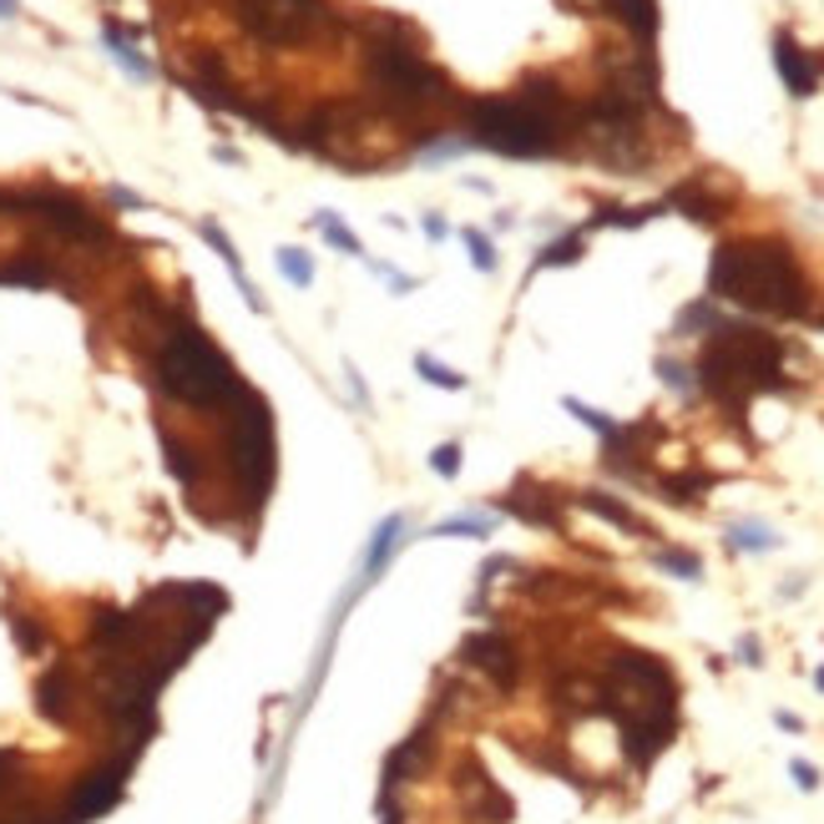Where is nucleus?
Segmentation results:
<instances>
[{"instance_id":"1","label":"nucleus","mask_w":824,"mask_h":824,"mask_svg":"<svg viewBox=\"0 0 824 824\" xmlns=\"http://www.w3.org/2000/svg\"><path fill=\"white\" fill-rule=\"evenodd\" d=\"M708 294L743 304L753 314H774V319H804L814 304V288L804 278L800 258L779 239L723 243L708 263Z\"/></svg>"},{"instance_id":"2","label":"nucleus","mask_w":824,"mask_h":824,"mask_svg":"<svg viewBox=\"0 0 824 824\" xmlns=\"http://www.w3.org/2000/svg\"><path fill=\"white\" fill-rule=\"evenodd\" d=\"M567 96L557 82H531L511 96H486L471 107V137L490 152H506V157H547L562 147V131H567Z\"/></svg>"},{"instance_id":"3","label":"nucleus","mask_w":824,"mask_h":824,"mask_svg":"<svg viewBox=\"0 0 824 824\" xmlns=\"http://www.w3.org/2000/svg\"><path fill=\"white\" fill-rule=\"evenodd\" d=\"M708 349L698 359L704 390L723 405H743L764 390H784V345L753 324H714Z\"/></svg>"},{"instance_id":"4","label":"nucleus","mask_w":824,"mask_h":824,"mask_svg":"<svg viewBox=\"0 0 824 824\" xmlns=\"http://www.w3.org/2000/svg\"><path fill=\"white\" fill-rule=\"evenodd\" d=\"M157 384L192 410H223L233 405L249 384L239 380L233 359L192 324H172L162 349H157Z\"/></svg>"},{"instance_id":"5","label":"nucleus","mask_w":824,"mask_h":824,"mask_svg":"<svg viewBox=\"0 0 824 824\" xmlns=\"http://www.w3.org/2000/svg\"><path fill=\"white\" fill-rule=\"evenodd\" d=\"M228 466L243 480V496L253 506L274 486V410L253 390H243L228 415Z\"/></svg>"},{"instance_id":"6","label":"nucleus","mask_w":824,"mask_h":824,"mask_svg":"<svg viewBox=\"0 0 824 824\" xmlns=\"http://www.w3.org/2000/svg\"><path fill=\"white\" fill-rule=\"evenodd\" d=\"M365 61H370V82L380 86L384 96H390L394 107H420V102H431L435 92V72H431V61L420 56V51L400 46V41L390 36H374L370 51H365Z\"/></svg>"},{"instance_id":"7","label":"nucleus","mask_w":824,"mask_h":824,"mask_svg":"<svg viewBox=\"0 0 824 824\" xmlns=\"http://www.w3.org/2000/svg\"><path fill=\"white\" fill-rule=\"evenodd\" d=\"M239 21L263 46H299L324 25V0H239Z\"/></svg>"},{"instance_id":"8","label":"nucleus","mask_w":824,"mask_h":824,"mask_svg":"<svg viewBox=\"0 0 824 824\" xmlns=\"http://www.w3.org/2000/svg\"><path fill=\"white\" fill-rule=\"evenodd\" d=\"M127 769H131V759L122 753L117 764H107V769H92V774H82V784L72 789V804H66V824H86V820H96V814H107L112 804L122 800V784H127Z\"/></svg>"},{"instance_id":"9","label":"nucleus","mask_w":824,"mask_h":824,"mask_svg":"<svg viewBox=\"0 0 824 824\" xmlns=\"http://www.w3.org/2000/svg\"><path fill=\"white\" fill-rule=\"evenodd\" d=\"M466 663L471 668H480L496 688H511L516 683V647L506 643L501 633H476L466 643Z\"/></svg>"},{"instance_id":"10","label":"nucleus","mask_w":824,"mask_h":824,"mask_svg":"<svg viewBox=\"0 0 824 824\" xmlns=\"http://www.w3.org/2000/svg\"><path fill=\"white\" fill-rule=\"evenodd\" d=\"M31 203H36L41 218H46L56 233H66V239H102V223H96L76 198H66V192H41V198H31Z\"/></svg>"},{"instance_id":"11","label":"nucleus","mask_w":824,"mask_h":824,"mask_svg":"<svg viewBox=\"0 0 824 824\" xmlns=\"http://www.w3.org/2000/svg\"><path fill=\"white\" fill-rule=\"evenodd\" d=\"M36 708H41V718H51V723H72L76 718V683H72V668H66V663H56V668L41 673Z\"/></svg>"},{"instance_id":"12","label":"nucleus","mask_w":824,"mask_h":824,"mask_svg":"<svg viewBox=\"0 0 824 824\" xmlns=\"http://www.w3.org/2000/svg\"><path fill=\"white\" fill-rule=\"evenodd\" d=\"M774 66H779V76H784V86H789L794 96H814V86H820V72H814L810 51H804L800 41L789 36V31H779V36H774Z\"/></svg>"},{"instance_id":"13","label":"nucleus","mask_w":824,"mask_h":824,"mask_svg":"<svg viewBox=\"0 0 824 824\" xmlns=\"http://www.w3.org/2000/svg\"><path fill=\"white\" fill-rule=\"evenodd\" d=\"M400 541H405V521H400V516H384V521L374 526L370 551H365V572H359V582H365V587L380 582V572L390 567V557L400 551Z\"/></svg>"},{"instance_id":"14","label":"nucleus","mask_w":824,"mask_h":824,"mask_svg":"<svg viewBox=\"0 0 824 824\" xmlns=\"http://www.w3.org/2000/svg\"><path fill=\"white\" fill-rule=\"evenodd\" d=\"M203 239L213 243V253L228 263V274L239 278V294L249 299V309H258V314H263V299H258V288H253V278L243 274V258H239V249H233V239H228V233H223L218 223H203Z\"/></svg>"},{"instance_id":"15","label":"nucleus","mask_w":824,"mask_h":824,"mask_svg":"<svg viewBox=\"0 0 824 824\" xmlns=\"http://www.w3.org/2000/svg\"><path fill=\"white\" fill-rule=\"evenodd\" d=\"M729 547L733 551H774L779 537H774V526H764V521H733L729 526Z\"/></svg>"},{"instance_id":"16","label":"nucleus","mask_w":824,"mask_h":824,"mask_svg":"<svg viewBox=\"0 0 824 824\" xmlns=\"http://www.w3.org/2000/svg\"><path fill=\"white\" fill-rule=\"evenodd\" d=\"M612 11H617L622 25H633L637 36H653L657 31V0H608Z\"/></svg>"},{"instance_id":"17","label":"nucleus","mask_w":824,"mask_h":824,"mask_svg":"<svg viewBox=\"0 0 824 824\" xmlns=\"http://www.w3.org/2000/svg\"><path fill=\"white\" fill-rule=\"evenodd\" d=\"M582 501H587V511L608 516V521H612V526H622V531H643V521H637V516L627 511V506H622V501H612V496H602V490H587Z\"/></svg>"},{"instance_id":"18","label":"nucleus","mask_w":824,"mask_h":824,"mask_svg":"<svg viewBox=\"0 0 824 824\" xmlns=\"http://www.w3.org/2000/svg\"><path fill=\"white\" fill-rule=\"evenodd\" d=\"M107 46H112V56H117L131 76H137V82H147V76H152V61H142V56H137V46H131L127 36H122L117 25H107Z\"/></svg>"},{"instance_id":"19","label":"nucleus","mask_w":824,"mask_h":824,"mask_svg":"<svg viewBox=\"0 0 824 824\" xmlns=\"http://www.w3.org/2000/svg\"><path fill=\"white\" fill-rule=\"evenodd\" d=\"M314 223H319V233H324V239H329V243H335L339 253H349V258H365V243H359L345 223H335V218H329V213H319V218H314Z\"/></svg>"},{"instance_id":"20","label":"nucleus","mask_w":824,"mask_h":824,"mask_svg":"<svg viewBox=\"0 0 824 824\" xmlns=\"http://www.w3.org/2000/svg\"><path fill=\"white\" fill-rule=\"evenodd\" d=\"M278 268H284V278L294 288L314 284V263H309V253H304V249H284V253H278Z\"/></svg>"},{"instance_id":"21","label":"nucleus","mask_w":824,"mask_h":824,"mask_svg":"<svg viewBox=\"0 0 824 824\" xmlns=\"http://www.w3.org/2000/svg\"><path fill=\"white\" fill-rule=\"evenodd\" d=\"M415 370H420V380L441 384V390H466V380H461L455 370H445L441 359H431V355H415Z\"/></svg>"},{"instance_id":"22","label":"nucleus","mask_w":824,"mask_h":824,"mask_svg":"<svg viewBox=\"0 0 824 824\" xmlns=\"http://www.w3.org/2000/svg\"><path fill=\"white\" fill-rule=\"evenodd\" d=\"M431 537H490V516H455L435 526Z\"/></svg>"},{"instance_id":"23","label":"nucleus","mask_w":824,"mask_h":824,"mask_svg":"<svg viewBox=\"0 0 824 824\" xmlns=\"http://www.w3.org/2000/svg\"><path fill=\"white\" fill-rule=\"evenodd\" d=\"M562 405H567V410H572V415H577V420H582V425H592V431H598V435H608V441H617V425H612V420H608V415H602V410L582 405V400H577V394H567Z\"/></svg>"},{"instance_id":"24","label":"nucleus","mask_w":824,"mask_h":824,"mask_svg":"<svg viewBox=\"0 0 824 824\" xmlns=\"http://www.w3.org/2000/svg\"><path fill=\"white\" fill-rule=\"evenodd\" d=\"M162 445H168V466H172V476H178V480H198V461H192L188 445H178L172 435H162Z\"/></svg>"},{"instance_id":"25","label":"nucleus","mask_w":824,"mask_h":824,"mask_svg":"<svg viewBox=\"0 0 824 824\" xmlns=\"http://www.w3.org/2000/svg\"><path fill=\"white\" fill-rule=\"evenodd\" d=\"M657 567H668V572L688 577V582H698V577H704V562H698L694 551H663V557H657Z\"/></svg>"},{"instance_id":"26","label":"nucleus","mask_w":824,"mask_h":824,"mask_svg":"<svg viewBox=\"0 0 824 824\" xmlns=\"http://www.w3.org/2000/svg\"><path fill=\"white\" fill-rule=\"evenodd\" d=\"M466 249H471V263H476L480 274H490V268H496V249H490V239L480 233V228H466Z\"/></svg>"},{"instance_id":"27","label":"nucleus","mask_w":824,"mask_h":824,"mask_svg":"<svg viewBox=\"0 0 824 824\" xmlns=\"http://www.w3.org/2000/svg\"><path fill=\"white\" fill-rule=\"evenodd\" d=\"M582 258V233H572V239H562V243H551L547 253H541V268H551V263H577Z\"/></svg>"},{"instance_id":"28","label":"nucleus","mask_w":824,"mask_h":824,"mask_svg":"<svg viewBox=\"0 0 824 824\" xmlns=\"http://www.w3.org/2000/svg\"><path fill=\"white\" fill-rule=\"evenodd\" d=\"M15 784H21V753L0 749V794H11Z\"/></svg>"},{"instance_id":"29","label":"nucleus","mask_w":824,"mask_h":824,"mask_svg":"<svg viewBox=\"0 0 824 824\" xmlns=\"http://www.w3.org/2000/svg\"><path fill=\"white\" fill-rule=\"evenodd\" d=\"M431 471H435V476H455V471H461V445H435Z\"/></svg>"},{"instance_id":"30","label":"nucleus","mask_w":824,"mask_h":824,"mask_svg":"<svg viewBox=\"0 0 824 824\" xmlns=\"http://www.w3.org/2000/svg\"><path fill=\"white\" fill-rule=\"evenodd\" d=\"M789 774H794V784H800L804 794H814V789H820V769L804 764V759H794V764H789Z\"/></svg>"},{"instance_id":"31","label":"nucleus","mask_w":824,"mask_h":824,"mask_svg":"<svg viewBox=\"0 0 824 824\" xmlns=\"http://www.w3.org/2000/svg\"><path fill=\"white\" fill-rule=\"evenodd\" d=\"M15 637H21V647H25V653H36V647L46 643V637H41V627H36V622H25V617H15Z\"/></svg>"},{"instance_id":"32","label":"nucleus","mask_w":824,"mask_h":824,"mask_svg":"<svg viewBox=\"0 0 824 824\" xmlns=\"http://www.w3.org/2000/svg\"><path fill=\"white\" fill-rule=\"evenodd\" d=\"M739 657L759 668V663H764V657H759V637H739Z\"/></svg>"},{"instance_id":"33","label":"nucleus","mask_w":824,"mask_h":824,"mask_svg":"<svg viewBox=\"0 0 824 824\" xmlns=\"http://www.w3.org/2000/svg\"><path fill=\"white\" fill-rule=\"evenodd\" d=\"M15 11H21V0H0V21H11Z\"/></svg>"},{"instance_id":"34","label":"nucleus","mask_w":824,"mask_h":824,"mask_svg":"<svg viewBox=\"0 0 824 824\" xmlns=\"http://www.w3.org/2000/svg\"><path fill=\"white\" fill-rule=\"evenodd\" d=\"M814 688H820V694H824V668H820V673H814Z\"/></svg>"}]
</instances>
